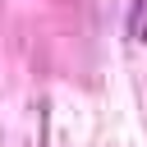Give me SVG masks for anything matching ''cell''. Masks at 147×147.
Returning <instances> with one entry per match:
<instances>
[{
	"mask_svg": "<svg viewBox=\"0 0 147 147\" xmlns=\"http://www.w3.org/2000/svg\"><path fill=\"white\" fill-rule=\"evenodd\" d=\"M129 37L147 41V0H133V9H129Z\"/></svg>",
	"mask_w": 147,
	"mask_h": 147,
	"instance_id": "cell-1",
	"label": "cell"
}]
</instances>
